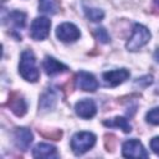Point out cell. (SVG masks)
<instances>
[{"label":"cell","instance_id":"cell-19","mask_svg":"<svg viewBox=\"0 0 159 159\" xmlns=\"http://www.w3.org/2000/svg\"><path fill=\"white\" fill-rule=\"evenodd\" d=\"M145 119L149 124H153V125H159V107H155L153 109H150L147 116H145Z\"/></svg>","mask_w":159,"mask_h":159},{"label":"cell","instance_id":"cell-3","mask_svg":"<svg viewBox=\"0 0 159 159\" xmlns=\"http://www.w3.org/2000/svg\"><path fill=\"white\" fill-rule=\"evenodd\" d=\"M96 144V135L91 132H78L71 139V149L76 155H82Z\"/></svg>","mask_w":159,"mask_h":159},{"label":"cell","instance_id":"cell-7","mask_svg":"<svg viewBox=\"0 0 159 159\" xmlns=\"http://www.w3.org/2000/svg\"><path fill=\"white\" fill-rule=\"evenodd\" d=\"M122 154L125 158H148V153L138 139H130L123 143Z\"/></svg>","mask_w":159,"mask_h":159},{"label":"cell","instance_id":"cell-6","mask_svg":"<svg viewBox=\"0 0 159 159\" xmlns=\"http://www.w3.org/2000/svg\"><path fill=\"white\" fill-rule=\"evenodd\" d=\"M56 36L62 42H75L80 39L81 31L72 22H63L56 29Z\"/></svg>","mask_w":159,"mask_h":159},{"label":"cell","instance_id":"cell-18","mask_svg":"<svg viewBox=\"0 0 159 159\" xmlns=\"http://www.w3.org/2000/svg\"><path fill=\"white\" fill-rule=\"evenodd\" d=\"M84 15L88 20L93 21V22H97V21H101L103 17H104V11L102 9H98V7H87L84 6Z\"/></svg>","mask_w":159,"mask_h":159},{"label":"cell","instance_id":"cell-4","mask_svg":"<svg viewBox=\"0 0 159 159\" xmlns=\"http://www.w3.org/2000/svg\"><path fill=\"white\" fill-rule=\"evenodd\" d=\"M9 30L11 31V35L16 37L17 40H21V34L20 31L24 29L26 24V14L19 10H14L7 14V17L4 20Z\"/></svg>","mask_w":159,"mask_h":159},{"label":"cell","instance_id":"cell-9","mask_svg":"<svg viewBox=\"0 0 159 159\" xmlns=\"http://www.w3.org/2000/svg\"><path fill=\"white\" fill-rule=\"evenodd\" d=\"M129 71L125 68H119V70H113V71H107L102 75L103 82L108 87H116L120 83H123L128 77H129Z\"/></svg>","mask_w":159,"mask_h":159},{"label":"cell","instance_id":"cell-8","mask_svg":"<svg viewBox=\"0 0 159 159\" xmlns=\"http://www.w3.org/2000/svg\"><path fill=\"white\" fill-rule=\"evenodd\" d=\"M76 86L84 92H94L98 88V82L92 73L81 71L76 76Z\"/></svg>","mask_w":159,"mask_h":159},{"label":"cell","instance_id":"cell-23","mask_svg":"<svg viewBox=\"0 0 159 159\" xmlns=\"http://www.w3.org/2000/svg\"><path fill=\"white\" fill-rule=\"evenodd\" d=\"M153 10L155 14H159V0H153Z\"/></svg>","mask_w":159,"mask_h":159},{"label":"cell","instance_id":"cell-15","mask_svg":"<svg viewBox=\"0 0 159 159\" xmlns=\"http://www.w3.org/2000/svg\"><path fill=\"white\" fill-rule=\"evenodd\" d=\"M32 157L34 158H43V159H51V158H57V149L56 147L47 144V143H39L34 149H32Z\"/></svg>","mask_w":159,"mask_h":159},{"label":"cell","instance_id":"cell-14","mask_svg":"<svg viewBox=\"0 0 159 159\" xmlns=\"http://www.w3.org/2000/svg\"><path fill=\"white\" fill-rule=\"evenodd\" d=\"M9 108L12 111V113L17 117H22L27 112V104L22 97H20L17 93H11L7 102Z\"/></svg>","mask_w":159,"mask_h":159},{"label":"cell","instance_id":"cell-13","mask_svg":"<svg viewBox=\"0 0 159 159\" xmlns=\"http://www.w3.org/2000/svg\"><path fill=\"white\" fill-rule=\"evenodd\" d=\"M57 103V93L53 88H47L40 97L39 108L41 112H48L55 108Z\"/></svg>","mask_w":159,"mask_h":159},{"label":"cell","instance_id":"cell-5","mask_svg":"<svg viewBox=\"0 0 159 159\" xmlns=\"http://www.w3.org/2000/svg\"><path fill=\"white\" fill-rule=\"evenodd\" d=\"M50 27H51V21L47 17L45 16L36 17L31 24L30 36L36 41H42L48 36Z\"/></svg>","mask_w":159,"mask_h":159},{"label":"cell","instance_id":"cell-21","mask_svg":"<svg viewBox=\"0 0 159 159\" xmlns=\"http://www.w3.org/2000/svg\"><path fill=\"white\" fill-rule=\"evenodd\" d=\"M152 83H153V76H150V75L143 76V77L137 78L134 81V86L135 87H140V88H145V87H148Z\"/></svg>","mask_w":159,"mask_h":159},{"label":"cell","instance_id":"cell-22","mask_svg":"<svg viewBox=\"0 0 159 159\" xmlns=\"http://www.w3.org/2000/svg\"><path fill=\"white\" fill-rule=\"evenodd\" d=\"M150 149L159 155V137H154L152 140H150Z\"/></svg>","mask_w":159,"mask_h":159},{"label":"cell","instance_id":"cell-10","mask_svg":"<svg viewBox=\"0 0 159 159\" xmlns=\"http://www.w3.org/2000/svg\"><path fill=\"white\" fill-rule=\"evenodd\" d=\"M75 111L76 114L83 119H89L92 117L96 116L97 113V106L94 103L93 99L89 98H84L82 101H78L75 106Z\"/></svg>","mask_w":159,"mask_h":159},{"label":"cell","instance_id":"cell-17","mask_svg":"<svg viewBox=\"0 0 159 159\" xmlns=\"http://www.w3.org/2000/svg\"><path fill=\"white\" fill-rule=\"evenodd\" d=\"M39 11L47 15H55L58 11L57 0H39Z\"/></svg>","mask_w":159,"mask_h":159},{"label":"cell","instance_id":"cell-24","mask_svg":"<svg viewBox=\"0 0 159 159\" xmlns=\"http://www.w3.org/2000/svg\"><path fill=\"white\" fill-rule=\"evenodd\" d=\"M153 57H154V60H155V61L159 63V47H158V48L154 51V55H153Z\"/></svg>","mask_w":159,"mask_h":159},{"label":"cell","instance_id":"cell-16","mask_svg":"<svg viewBox=\"0 0 159 159\" xmlns=\"http://www.w3.org/2000/svg\"><path fill=\"white\" fill-rule=\"evenodd\" d=\"M103 124L106 127H117L120 128L124 133H130L132 132V125L129 124L128 119L124 117H114L112 119H106L103 120Z\"/></svg>","mask_w":159,"mask_h":159},{"label":"cell","instance_id":"cell-11","mask_svg":"<svg viewBox=\"0 0 159 159\" xmlns=\"http://www.w3.org/2000/svg\"><path fill=\"white\" fill-rule=\"evenodd\" d=\"M42 67L46 72L47 76H56V75H61L63 72L68 71V67L66 65H63L62 62L57 61L56 58L51 57V56H46L43 62H42Z\"/></svg>","mask_w":159,"mask_h":159},{"label":"cell","instance_id":"cell-20","mask_svg":"<svg viewBox=\"0 0 159 159\" xmlns=\"http://www.w3.org/2000/svg\"><path fill=\"white\" fill-rule=\"evenodd\" d=\"M94 35H96L97 40L102 43H108L111 41V36H109V34L107 32V30L104 27H97L94 30Z\"/></svg>","mask_w":159,"mask_h":159},{"label":"cell","instance_id":"cell-2","mask_svg":"<svg viewBox=\"0 0 159 159\" xmlns=\"http://www.w3.org/2000/svg\"><path fill=\"white\" fill-rule=\"evenodd\" d=\"M150 40V31L142 24H135L133 26V32L130 39L128 40L125 47L128 51L135 52L145 46Z\"/></svg>","mask_w":159,"mask_h":159},{"label":"cell","instance_id":"cell-12","mask_svg":"<svg viewBox=\"0 0 159 159\" xmlns=\"http://www.w3.org/2000/svg\"><path fill=\"white\" fill-rule=\"evenodd\" d=\"M14 139H15V144L19 149L21 150H27L30 144L32 143V133L29 128H25V127H21V128H17L14 133Z\"/></svg>","mask_w":159,"mask_h":159},{"label":"cell","instance_id":"cell-1","mask_svg":"<svg viewBox=\"0 0 159 159\" xmlns=\"http://www.w3.org/2000/svg\"><path fill=\"white\" fill-rule=\"evenodd\" d=\"M19 73L27 82H36L40 77L39 68L36 66V58L31 50L22 51L19 62Z\"/></svg>","mask_w":159,"mask_h":159}]
</instances>
